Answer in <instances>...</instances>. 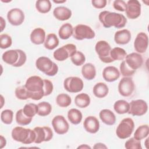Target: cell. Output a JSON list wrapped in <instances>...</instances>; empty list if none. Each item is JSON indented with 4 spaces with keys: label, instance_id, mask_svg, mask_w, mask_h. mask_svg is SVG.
Listing matches in <instances>:
<instances>
[{
    "label": "cell",
    "instance_id": "6da1fadb",
    "mask_svg": "<svg viewBox=\"0 0 149 149\" xmlns=\"http://www.w3.org/2000/svg\"><path fill=\"white\" fill-rule=\"evenodd\" d=\"M98 19L105 28H109L112 26L117 29L123 28L127 22V19L123 15L107 10L100 12Z\"/></svg>",
    "mask_w": 149,
    "mask_h": 149
},
{
    "label": "cell",
    "instance_id": "7a4b0ae2",
    "mask_svg": "<svg viewBox=\"0 0 149 149\" xmlns=\"http://www.w3.org/2000/svg\"><path fill=\"white\" fill-rule=\"evenodd\" d=\"M28 90L29 98L40 100L44 96V79L40 76H33L29 77L24 84Z\"/></svg>",
    "mask_w": 149,
    "mask_h": 149
},
{
    "label": "cell",
    "instance_id": "3957f363",
    "mask_svg": "<svg viewBox=\"0 0 149 149\" xmlns=\"http://www.w3.org/2000/svg\"><path fill=\"white\" fill-rule=\"evenodd\" d=\"M4 62L14 67H20L27 59L26 53L21 49H10L5 51L2 55Z\"/></svg>",
    "mask_w": 149,
    "mask_h": 149
},
{
    "label": "cell",
    "instance_id": "277c9868",
    "mask_svg": "<svg viewBox=\"0 0 149 149\" xmlns=\"http://www.w3.org/2000/svg\"><path fill=\"white\" fill-rule=\"evenodd\" d=\"M12 137L14 140L23 144H30L34 143L36 134L34 130L17 126L14 127L12 131Z\"/></svg>",
    "mask_w": 149,
    "mask_h": 149
},
{
    "label": "cell",
    "instance_id": "5b68a950",
    "mask_svg": "<svg viewBox=\"0 0 149 149\" xmlns=\"http://www.w3.org/2000/svg\"><path fill=\"white\" fill-rule=\"evenodd\" d=\"M36 68L47 76H54L58 72V65L49 58L40 56L36 61Z\"/></svg>",
    "mask_w": 149,
    "mask_h": 149
},
{
    "label": "cell",
    "instance_id": "8992f818",
    "mask_svg": "<svg viewBox=\"0 0 149 149\" xmlns=\"http://www.w3.org/2000/svg\"><path fill=\"white\" fill-rule=\"evenodd\" d=\"M134 128V123L130 118L123 119L118 125L116 130V136L121 139H125L130 136Z\"/></svg>",
    "mask_w": 149,
    "mask_h": 149
},
{
    "label": "cell",
    "instance_id": "52a82bcc",
    "mask_svg": "<svg viewBox=\"0 0 149 149\" xmlns=\"http://www.w3.org/2000/svg\"><path fill=\"white\" fill-rule=\"evenodd\" d=\"M111 47L108 42L104 40L98 41L95 45V50L100 59L107 63L113 62L111 57Z\"/></svg>",
    "mask_w": 149,
    "mask_h": 149
},
{
    "label": "cell",
    "instance_id": "ba28073f",
    "mask_svg": "<svg viewBox=\"0 0 149 149\" xmlns=\"http://www.w3.org/2000/svg\"><path fill=\"white\" fill-rule=\"evenodd\" d=\"M72 36L76 40H83L84 39H93L95 37V34L90 26L79 24L73 28Z\"/></svg>",
    "mask_w": 149,
    "mask_h": 149
},
{
    "label": "cell",
    "instance_id": "9c48e42d",
    "mask_svg": "<svg viewBox=\"0 0 149 149\" xmlns=\"http://www.w3.org/2000/svg\"><path fill=\"white\" fill-rule=\"evenodd\" d=\"M76 46L73 44H68L56 49L53 54L55 59L58 61H63L76 51Z\"/></svg>",
    "mask_w": 149,
    "mask_h": 149
},
{
    "label": "cell",
    "instance_id": "30bf717a",
    "mask_svg": "<svg viewBox=\"0 0 149 149\" xmlns=\"http://www.w3.org/2000/svg\"><path fill=\"white\" fill-rule=\"evenodd\" d=\"M83 80L80 77L76 76L68 77L63 81L65 89L69 93H79L83 90Z\"/></svg>",
    "mask_w": 149,
    "mask_h": 149
},
{
    "label": "cell",
    "instance_id": "8fae6325",
    "mask_svg": "<svg viewBox=\"0 0 149 149\" xmlns=\"http://www.w3.org/2000/svg\"><path fill=\"white\" fill-rule=\"evenodd\" d=\"M148 110L147 102L143 100H132L129 103L128 113L133 116H140L146 113Z\"/></svg>",
    "mask_w": 149,
    "mask_h": 149
},
{
    "label": "cell",
    "instance_id": "7c38bea8",
    "mask_svg": "<svg viewBox=\"0 0 149 149\" xmlns=\"http://www.w3.org/2000/svg\"><path fill=\"white\" fill-rule=\"evenodd\" d=\"M135 88L134 81L130 77H123L118 84V91L123 97L130 96Z\"/></svg>",
    "mask_w": 149,
    "mask_h": 149
},
{
    "label": "cell",
    "instance_id": "4fadbf2b",
    "mask_svg": "<svg viewBox=\"0 0 149 149\" xmlns=\"http://www.w3.org/2000/svg\"><path fill=\"white\" fill-rule=\"evenodd\" d=\"M33 130L36 134L34 141L36 144H40L44 141H49L53 137L52 130L48 126H37L34 127Z\"/></svg>",
    "mask_w": 149,
    "mask_h": 149
},
{
    "label": "cell",
    "instance_id": "5bb4252c",
    "mask_svg": "<svg viewBox=\"0 0 149 149\" xmlns=\"http://www.w3.org/2000/svg\"><path fill=\"white\" fill-rule=\"evenodd\" d=\"M51 123L55 132L58 134H64L69 130V123L62 115L55 116L52 119Z\"/></svg>",
    "mask_w": 149,
    "mask_h": 149
},
{
    "label": "cell",
    "instance_id": "9a60e30c",
    "mask_svg": "<svg viewBox=\"0 0 149 149\" xmlns=\"http://www.w3.org/2000/svg\"><path fill=\"white\" fill-rule=\"evenodd\" d=\"M127 17L130 19H135L141 14V4L137 0H129L126 3L125 10Z\"/></svg>",
    "mask_w": 149,
    "mask_h": 149
},
{
    "label": "cell",
    "instance_id": "2e32d148",
    "mask_svg": "<svg viewBox=\"0 0 149 149\" xmlns=\"http://www.w3.org/2000/svg\"><path fill=\"white\" fill-rule=\"evenodd\" d=\"M125 62L131 70L136 71L142 66L143 59L140 54L132 52L126 56Z\"/></svg>",
    "mask_w": 149,
    "mask_h": 149
},
{
    "label": "cell",
    "instance_id": "e0dca14e",
    "mask_svg": "<svg viewBox=\"0 0 149 149\" xmlns=\"http://www.w3.org/2000/svg\"><path fill=\"white\" fill-rule=\"evenodd\" d=\"M7 19L9 23L15 26L22 24L24 20V14L19 8H13L8 11Z\"/></svg>",
    "mask_w": 149,
    "mask_h": 149
},
{
    "label": "cell",
    "instance_id": "ac0fdd59",
    "mask_svg": "<svg viewBox=\"0 0 149 149\" xmlns=\"http://www.w3.org/2000/svg\"><path fill=\"white\" fill-rule=\"evenodd\" d=\"M148 45V37L146 33L140 32L137 34L134 41V48L138 53H144Z\"/></svg>",
    "mask_w": 149,
    "mask_h": 149
},
{
    "label": "cell",
    "instance_id": "d6986e66",
    "mask_svg": "<svg viewBox=\"0 0 149 149\" xmlns=\"http://www.w3.org/2000/svg\"><path fill=\"white\" fill-rule=\"evenodd\" d=\"M83 126L86 132L91 134H94L99 130L100 122L96 117L89 116L85 119L83 123Z\"/></svg>",
    "mask_w": 149,
    "mask_h": 149
},
{
    "label": "cell",
    "instance_id": "ffe728a7",
    "mask_svg": "<svg viewBox=\"0 0 149 149\" xmlns=\"http://www.w3.org/2000/svg\"><path fill=\"white\" fill-rule=\"evenodd\" d=\"M120 72L115 66H109L105 68L102 72V77L107 82H113L119 79Z\"/></svg>",
    "mask_w": 149,
    "mask_h": 149
},
{
    "label": "cell",
    "instance_id": "44dd1931",
    "mask_svg": "<svg viewBox=\"0 0 149 149\" xmlns=\"http://www.w3.org/2000/svg\"><path fill=\"white\" fill-rule=\"evenodd\" d=\"M131 40V33L127 29H122L116 31L114 35L115 42L119 45H125Z\"/></svg>",
    "mask_w": 149,
    "mask_h": 149
},
{
    "label": "cell",
    "instance_id": "7402d4cb",
    "mask_svg": "<svg viewBox=\"0 0 149 149\" xmlns=\"http://www.w3.org/2000/svg\"><path fill=\"white\" fill-rule=\"evenodd\" d=\"M53 15L56 19L65 21L71 17L72 11L65 6H58L54 9Z\"/></svg>",
    "mask_w": 149,
    "mask_h": 149
},
{
    "label": "cell",
    "instance_id": "603a6c76",
    "mask_svg": "<svg viewBox=\"0 0 149 149\" xmlns=\"http://www.w3.org/2000/svg\"><path fill=\"white\" fill-rule=\"evenodd\" d=\"M45 32L42 28L34 29L30 34L31 41L36 45H40L44 42L45 40Z\"/></svg>",
    "mask_w": 149,
    "mask_h": 149
},
{
    "label": "cell",
    "instance_id": "cb8c5ba5",
    "mask_svg": "<svg viewBox=\"0 0 149 149\" xmlns=\"http://www.w3.org/2000/svg\"><path fill=\"white\" fill-rule=\"evenodd\" d=\"M99 116L103 123L107 125H113L116 122L114 113L108 109H104L100 112Z\"/></svg>",
    "mask_w": 149,
    "mask_h": 149
},
{
    "label": "cell",
    "instance_id": "d4e9b609",
    "mask_svg": "<svg viewBox=\"0 0 149 149\" xmlns=\"http://www.w3.org/2000/svg\"><path fill=\"white\" fill-rule=\"evenodd\" d=\"M81 74L86 79L91 80L94 79L96 76L95 67L91 63H87L82 66Z\"/></svg>",
    "mask_w": 149,
    "mask_h": 149
},
{
    "label": "cell",
    "instance_id": "484cf974",
    "mask_svg": "<svg viewBox=\"0 0 149 149\" xmlns=\"http://www.w3.org/2000/svg\"><path fill=\"white\" fill-rule=\"evenodd\" d=\"M93 92L94 95L99 98H104L109 92L108 87L106 84L102 82H99L95 84L93 89Z\"/></svg>",
    "mask_w": 149,
    "mask_h": 149
},
{
    "label": "cell",
    "instance_id": "4316f807",
    "mask_svg": "<svg viewBox=\"0 0 149 149\" xmlns=\"http://www.w3.org/2000/svg\"><path fill=\"white\" fill-rule=\"evenodd\" d=\"M73 27L69 23L62 24L59 29L58 34L59 37L62 40H67L73 35Z\"/></svg>",
    "mask_w": 149,
    "mask_h": 149
},
{
    "label": "cell",
    "instance_id": "83f0119b",
    "mask_svg": "<svg viewBox=\"0 0 149 149\" xmlns=\"http://www.w3.org/2000/svg\"><path fill=\"white\" fill-rule=\"evenodd\" d=\"M59 42V39L56 35L54 33H50L47 36L44 42V45L47 49L52 50L58 47Z\"/></svg>",
    "mask_w": 149,
    "mask_h": 149
},
{
    "label": "cell",
    "instance_id": "f1b7e54d",
    "mask_svg": "<svg viewBox=\"0 0 149 149\" xmlns=\"http://www.w3.org/2000/svg\"><path fill=\"white\" fill-rule=\"evenodd\" d=\"M82 113L77 109L72 108L68 112V118L73 125L79 124L82 120Z\"/></svg>",
    "mask_w": 149,
    "mask_h": 149
},
{
    "label": "cell",
    "instance_id": "f546056e",
    "mask_svg": "<svg viewBox=\"0 0 149 149\" xmlns=\"http://www.w3.org/2000/svg\"><path fill=\"white\" fill-rule=\"evenodd\" d=\"M74 103L77 107L84 108L90 105V98L89 95L86 93H80L76 96Z\"/></svg>",
    "mask_w": 149,
    "mask_h": 149
},
{
    "label": "cell",
    "instance_id": "4dcf8cb0",
    "mask_svg": "<svg viewBox=\"0 0 149 149\" xmlns=\"http://www.w3.org/2000/svg\"><path fill=\"white\" fill-rule=\"evenodd\" d=\"M114 110L119 114L127 113L129 109V103L123 100L116 101L113 105Z\"/></svg>",
    "mask_w": 149,
    "mask_h": 149
},
{
    "label": "cell",
    "instance_id": "1f68e13d",
    "mask_svg": "<svg viewBox=\"0 0 149 149\" xmlns=\"http://www.w3.org/2000/svg\"><path fill=\"white\" fill-rule=\"evenodd\" d=\"M51 2L49 0H38L36 2V8L41 13H47L51 9Z\"/></svg>",
    "mask_w": 149,
    "mask_h": 149
},
{
    "label": "cell",
    "instance_id": "d6a6232c",
    "mask_svg": "<svg viewBox=\"0 0 149 149\" xmlns=\"http://www.w3.org/2000/svg\"><path fill=\"white\" fill-rule=\"evenodd\" d=\"M110 55L113 61H122L125 58L127 53L126 51L122 48L115 47L111 49Z\"/></svg>",
    "mask_w": 149,
    "mask_h": 149
},
{
    "label": "cell",
    "instance_id": "836d02e7",
    "mask_svg": "<svg viewBox=\"0 0 149 149\" xmlns=\"http://www.w3.org/2000/svg\"><path fill=\"white\" fill-rule=\"evenodd\" d=\"M56 102L58 106L62 108H66L71 104V97L67 94L61 93L57 95Z\"/></svg>",
    "mask_w": 149,
    "mask_h": 149
},
{
    "label": "cell",
    "instance_id": "e575fe53",
    "mask_svg": "<svg viewBox=\"0 0 149 149\" xmlns=\"http://www.w3.org/2000/svg\"><path fill=\"white\" fill-rule=\"evenodd\" d=\"M149 134V127L147 125H143L137 127L134 133V138L137 140H141L148 136Z\"/></svg>",
    "mask_w": 149,
    "mask_h": 149
},
{
    "label": "cell",
    "instance_id": "d590c367",
    "mask_svg": "<svg viewBox=\"0 0 149 149\" xmlns=\"http://www.w3.org/2000/svg\"><path fill=\"white\" fill-rule=\"evenodd\" d=\"M37 114L41 116H45L50 114L52 111L51 105L46 101H42L38 104Z\"/></svg>",
    "mask_w": 149,
    "mask_h": 149
},
{
    "label": "cell",
    "instance_id": "8d00e7d4",
    "mask_svg": "<svg viewBox=\"0 0 149 149\" xmlns=\"http://www.w3.org/2000/svg\"><path fill=\"white\" fill-rule=\"evenodd\" d=\"M32 120V118L27 116L23 112V109H20L16 112V121L17 124L21 126H25L30 124Z\"/></svg>",
    "mask_w": 149,
    "mask_h": 149
},
{
    "label": "cell",
    "instance_id": "74e56055",
    "mask_svg": "<svg viewBox=\"0 0 149 149\" xmlns=\"http://www.w3.org/2000/svg\"><path fill=\"white\" fill-rule=\"evenodd\" d=\"M70 59L74 65L80 66L83 65L85 62L86 57L83 52L79 51H76L71 55Z\"/></svg>",
    "mask_w": 149,
    "mask_h": 149
},
{
    "label": "cell",
    "instance_id": "f35d334b",
    "mask_svg": "<svg viewBox=\"0 0 149 149\" xmlns=\"http://www.w3.org/2000/svg\"><path fill=\"white\" fill-rule=\"evenodd\" d=\"M23 111L27 116L33 118L36 114H37L38 106L34 103L27 104L24 106Z\"/></svg>",
    "mask_w": 149,
    "mask_h": 149
},
{
    "label": "cell",
    "instance_id": "ab89813d",
    "mask_svg": "<svg viewBox=\"0 0 149 149\" xmlns=\"http://www.w3.org/2000/svg\"><path fill=\"white\" fill-rule=\"evenodd\" d=\"M13 112L10 109H5L1 113V121L6 125L11 124L13 121Z\"/></svg>",
    "mask_w": 149,
    "mask_h": 149
},
{
    "label": "cell",
    "instance_id": "60d3db41",
    "mask_svg": "<svg viewBox=\"0 0 149 149\" xmlns=\"http://www.w3.org/2000/svg\"><path fill=\"white\" fill-rule=\"evenodd\" d=\"M16 97L21 100H26L29 98V92L25 86H20L17 87L15 90Z\"/></svg>",
    "mask_w": 149,
    "mask_h": 149
},
{
    "label": "cell",
    "instance_id": "b9f144b4",
    "mask_svg": "<svg viewBox=\"0 0 149 149\" xmlns=\"http://www.w3.org/2000/svg\"><path fill=\"white\" fill-rule=\"evenodd\" d=\"M12 40L11 37L7 34L0 35V47L2 49H6L11 46Z\"/></svg>",
    "mask_w": 149,
    "mask_h": 149
},
{
    "label": "cell",
    "instance_id": "7bdbcfd3",
    "mask_svg": "<svg viewBox=\"0 0 149 149\" xmlns=\"http://www.w3.org/2000/svg\"><path fill=\"white\" fill-rule=\"evenodd\" d=\"M125 147L127 149H141L142 148L140 140H137L134 137H132L126 141Z\"/></svg>",
    "mask_w": 149,
    "mask_h": 149
},
{
    "label": "cell",
    "instance_id": "ee69618b",
    "mask_svg": "<svg viewBox=\"0 0 149 149\" xmlns=\"http://www.w3.org/2000/svg\"><path fill=\"white\" fill-rule=\"evenodd\" d=\"M136 71L131 70L125 63V61H123L120 65V72L123 76L130 77L134 74Z\"/></svg>",
    "mask_w": 149,
    "mask_h": 149
},
{
    "label": "cell",
    "instance_id": "f6af8a7d",
    "mask_svg": "<svg viewBox=\"0 0 149 149\" xmlns=\"http://www.w3.org/2000/svg\"><path fill=\"white\" fill-rule=\"evenodd\" d=\"M54 89V86L52 83L48 80V79H44V96H48L50 95Z\"/></svg>",
    "mask_w": 149,
    "mask_h": 149
},
{
    "label": "cell",
    "instance_id": "bcb514c9",
    "mask_svg": "<svg viewBox=\"0 0 149 149\" xmlns=\"http://www.w3.org/2000/svg\"><path fill=\"white\" fill-rule=\"evenodd\" d=\"M113 6L115 9L118 11L125 12L126 9V3L123 0H115L113 2Z\"/></svg>",
    "mask_w": 149,
    "mask_h": 149
},
{
    "label": "cell",
    "instance_id": "7dc6e473",
    "mask_svg": "<svg viewBox=\"0 0 149 149\" xmlns=\"http://www.w3.org/2000/svg\"><path fill=\"white\" fill-rule=\"evenodd\" d=\"M106 0H93L91 3L93 6L97 9H102L107 5Z\"/></svg>",
    "mask_w": 149,
    "mask_h": 149
},
{
    "label": "cell",
    "instance_id": "c3c4849f",
    "mask_svg": "<svg viewBox=\"0 0 149 149\" xmlns=\"http://www.w3.org/2000/svg\"><path fill=\"white\" fill-rule=\"evenodd\" d=\"M6 144V140L4 137H3L2 135L1 136V139H0V148H2L4 147Z\"/></svg>",
    "mask_w": 149,
    "mask_h": 149
},
{
    "label": "cell",
    "instance_id": "681fc988",
    "mask_svg": "<svg viewBox=\"0 0 149 149\" xmlns=\"http://www.w3.org/2000/svg\"><path fill=\"white\" fill-rule=\"evenodd\" d=\"M94 148H107V147L103 143H96L94 147Z\"/></svg>",
    "mask_w": 149,
    "mask_h": 149
},
{
    "label": "cell",
    "instance_id": "f907efd6",
    "mask_svg": "<svg viewBox=\"0 0 149 149\" xmlns=\"http://www.w3.org/2000/svg\"><path fill=\"white\" fill-rule=\"evenodd\" d=\"M1 19V31L3 30V29L5 28V25H6V22L5 20L3 19L2 17H0Z\"/></svg>",
    "mask_w": 149,
    "mask_h": 149
},
{
    "label": "cell",
    "instance_id": "816d5d0a",
    "mask_svg": "<svg viewBox=\"0 0 149 149\" xmlns=\"http://www.w3.org/2000/svg\"><path fill=\"white\" fill-rule=\"evenodd\" d=\"M78 148H91V147L87 144H82L80 146H79L77 147Z\"/></svg>",
    "mask_w": 149,
    "mask_h": 149
},
{
    "label": "cell",
    "instance_id": "f5cc1de1",
    "mask_svg": "<svg viewBox=\"0 0 149 149\" xmlns=\"http://www.w3.org/2000/svg\"><path fill=\"white\" fill-rule=\"evenodd\" d=\"M53 2H55V3H61L65 2H66V0H64V1H54V0Z\"/></svg>",
    "mask_w": 149,
    "mask_h": 149
},
{
    "label": "cell",
    "instance_id": "db71d44e",
    "mask_svg": "<svg viewBox=\"0 0 149 149\" xmlns=\"http://www.w3.org/2000/svg\"><path fill=\"white\" fill-rule=\"evenodd\" d=\"M148 138H147V139H146V148H147V145L148 144V143H147V142H148Z\"/></svg>",
    "mask_w": 149,
    "mask_h": 149
}]
</instances>
